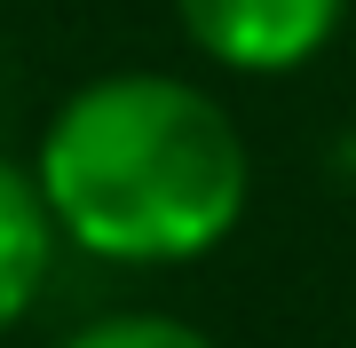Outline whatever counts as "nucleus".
I'll list each match as a JSON object with an SVG mask.
<instances>
[{
  "instance_id": "obj_2",
  "label": "nucleus",
  "mask_w": 356,
  "mask_h": 348,
  "mask_svg": "<svg viewBox=\"0 0 356 348\" xmlns=\"http://www.w3.org/2000/svg\"><path fill=\"white\" fill-rule=\"evenodd\" d=\"M341 16L348 0H175L182 40L238 79H285L317 64L341 32Z\"/></svg>"
},
{
  "instance_id": "obj_3",
  "label": "nucleus",
  "mask_w": 356,
  "mask_h": 348,
  "mask_svg": "<svg viewBox=\"0 0 356 348\" xmlns=\"http://www.w3.org/2000/svg\"><path fill=\"white\" fill-rule=\"evenodd\" d=\"M56 261H64V230L48 214V190H40L32 158L0 151V340L48 301Z\"/></svg>"
},
{
  "instance_id": "obj_4",
  "label": "nucleus",
  "mask_w": 356,
  "mask_h": 348,
  "mask_svg": "<svg viewBox=\"0 0 356 348\" xmlns=\"http://www.w3.org/2000/svg\"><path fill=\"white\" fill-rule=\"evenodd\" d=\"M56 348H222V340L198 333L191 317H166V309H103L88 324H72Z\"/></svg>"
},
{
  "instance_id": "obj_1",
  "label": "nucleus",
  "mask_w": 356,
  "mask_h": 348,
  "mask_svg": "<svg viewBox=\"0 0 356 348\" xmlns=\"http://www.w3.org/2000/svg\"><path fill=\"white\" fill-rule=\"evenodd\" d=\"M72 254L103 270H182L238 238L254 142L214 88L182 72H95L48 111L32 151Z\"/></svg>"
}]
</instances>
